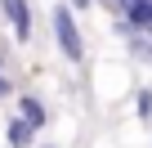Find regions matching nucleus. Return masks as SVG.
Here are the masks:
<instances>
[{"instance_id":"obj_8","label":"nucleus","mask_w":152,"mask_h":148,"mask_svg":"<svg viewBox=\"0 0 152 148\" xmlns=\"http://www.w3.org/2000/svg\"><path fill=\"white\" fill-rule=\"evenodd\" d=\"M67 5H72V9H76V14H85V9H90V5H94V0H67Z\"/></svg>"},{"instance_id":"obj_4","label":"nucleus","mask_w":152,"mask_h":148,"mask_svg":"<svg viewBox=\"0 0 152 148\" xmlns=\"http://www.w3.org/2000/svg\"><path fill=\"white\" fill-rule=\"evenodd\" d=\"M121 18L134 32H152V0H130V5L121 9Z\"/></svg>"},{"instance_id":"obj_10","label":"nucleus","mask_w":152,"mask_h":148,"mask_svg":"<svg viewBox=\"0 0 152 148\" xmlns=\"http://www.w3.org/2000/svg\"><path fill=\"white\" fill-rule=\"evenodd\" d=\"M40 148H54V144H40Z\"/></svg>"},{"instance_id":"obj_7","label":"nucleus","mask_w":152,"mask_h":148,"mask_svg":"<svg viewBox=\"0 0 152 148\" xmlns=\"http://www.w3.org/2000/svg\"><path fill=\"white\" fill-rule=\"evenodd\" d=\"M14 94V81H9V72H5V58H0V99H9Z\"/></svg>"},{"instance_id":"obj_2","label":"nucleus","mask_w":152,"mask_h":148,"mask_svg":"<svg viewBox=\"0 0 152 148\" xmlns=\"http://www.w3.org/2000/svg\"><path fill=\"white\" fill-rule=\"evenodd\" d=\"M0 14H5L14 40H23V45L31 40V5H27V0H0Z\"/></svg>"},{"instance_id":"obj_9","label":"nucleus","mask_w":152,"mask_h":148,"mask_svg":"<svg viewBox=\"0 0 152 148\" xmlns=\"http://www.w3.org/2000/svg\"><path fill=\"white\" fill-rule=\"evenodd\" d=\"M125 5H130V0H116V9H125Z\"/></svg>"},{"instance_id":"obj_6","label":"nucleus","mask_w":152,"mask_h":148,"mask_svg":"<svg viewBox=\"0 0 152 148\" xmlns=\"http://www.w3.org/2000/svg\"><path fill=\"white\" fill-rule=\"evenodd\" d=\"M134 112H139V121H152V90L134 94Z\"/></svg>"},{"instance_id":"obj_3","label":"nucleus","mask_w":152,"mask_h":148,"mask_svg":"<svg viewBox=\"0 0 152 148\" xmlns=\"http://www.w3.org/2000/svg\"><path fill=\"white\" fill-rule=\"evenodd\" d=\"M5 139H9V148H36V126H31L27 117H9Z\"/></svg>"},{"instance_id":"obj_1","label":"nucleus","mask_w":152,"mask_h":148,"mask_svg":"<svg viewBox=\"0 0 152 148\" xmlns=\"http://www.w3.org/2000/svg\"><path fill=\"white\" fill-rule=\"evenodd\" d=\"M49 27H54V40H58V49H63L67 63H81L85 58V36H81V23H76V9L72 5H54Z\"/></svg>"},{"instance_id":"obj_5","label":"nucleus","mask_w":152,"mask_h":148,"mask_svg":"<svg viewBox=\"0 0 152 148\" xmlns=\"http://www.w3.org/2000/svg\"><path fill=\"white\" fill-rule=\"evenodd\" d=\"M18 117H27L36 130H45V126H49V108H45L36 94H18Z\"/></svg>"}]
</instances>
